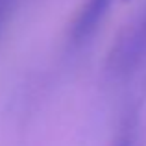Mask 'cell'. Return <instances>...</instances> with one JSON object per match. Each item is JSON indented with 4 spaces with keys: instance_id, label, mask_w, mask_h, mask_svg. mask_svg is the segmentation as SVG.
I'll use <instances>...</instances> for the list:
<instances>
[{
    "instance_id": "cell-1",
    "label": "cell",
    "mask_w": 146,
    "mask_h": 146,
    "mask_svg": "<svg viewBox=\"0 0 146 146\" xmlns=\"http://www.w3.org/2000/svg\"><path fill=\"white\" fill-rule=\"evenodd\" d=\"M113 0H87L70 32L72 44H82L96 32Z\"/></svg>"
},
{
    "instance_id": "cell-2",
    "label": "cell",
    "mask_w": 146,
    "mask_h": 146,
    "mask_svg": "<svg viewBox=\"0 0 146 146\" xmlns=\"http://www.w3.org/2000/svg\"><path fill=\"white\" fill-rule=\"evenodd\" d=\"M13 2L15 0H0V32H2L4 24L7 22L11 11H13Z\"/></svg>"
},
{
    "instance_id": "cell-3",
    "label": "cell",
    "mask_w": 146,
    "mask_h": 146,
    "mask_svg": "<svg viewBox=\"0 0 146 146\" xmlns=\"http://www.w3.org/2000/svg\"><path fill=\"white\" fill-rule=\"evenodd\" d=\"M118 146H131V143H129V141H122V143L118 144Z\"/></svg>"
}]
</instances>
